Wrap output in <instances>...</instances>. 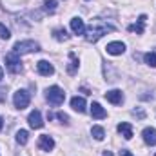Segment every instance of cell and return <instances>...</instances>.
<instances>
[{
  "mask_svg": "<svg viewBox=\"0 0 156 156\" xmlns=\"http://www.w3.org/2000/svg\"><path fill=\"white\" fill-rule=\"evenodd\" d=\"M29 102H31V96H29V93L26 91V89H18L16 93H15V96H13V104H15V107L16 109H26L27 105H29Z\"/></svg>",
  "mask_w": 156,
  "mask_h": 156,
  "instance_id": "5",
  "label": "cell"
},
{
  "mask_svg": "<svg viewBox=\"0 0 156 156\" xmlns=\"http://www.w3.org/2000/svg\"><path fill=\"white\" fill-rule=\"evenodd\" d=\"M0 38L2 40H7V38H11V31L4 26V24H0Z\"/></svg>",
  "mask_w": 156,
  "mask_h": 156,
  "instance_id": "23",
  "label": "cell"
},
{
  "mask_svg": "<svg viewBox=\"0 0 156 156\" xmlns=\"http://www.w3.org/2000/svg\"><path fill=\"white\" fill-rule=\"evenodd\" d=\"M105 51H107L109 55H113V56L123 55V53H125V44H123V42H111V44H107Z\"/></svg>",
  "mask_w": 156,
  "mask_h": 156,
  "instance_id": "6",
  "label": "cell"
},
{
  "mask_svg": "<svg viewBox=\"0 0 156 156\" xmlns=\"http://www.w3.org/2000/svg\"><path fill=\"white\" fill-rule=\"evenodd\" d=\"M69 60H71V64L67 66V73H69V75H76V71H78V58H76V55H75V53H69Z\"/></svg>",
  "mask_w": 156,
  "mask_h": 156,
  "instance_id": "17",
  "label": "cell"
},
{
  "mask_svg": "<svg viewBox=\"0 0 156 156\" xmlns=\"http://www.w3.org/2000/svg\"><path fill=\"white\" fill-rule=\"evenodd\" d=\"M133 115H136L138 118H145V111H144V109H134Z\"/></svg>",
  "mask_w": 156,
  "mask_h": 156,
  "instance_id": "25",
  "label": "cell"
},
{
  "mask_svg": "<svg viewBox=\"0 0 156 156\" xmlns=\"http://www.w3.org/2000/svg\"><path fill=\"white\" fill-rule=\"evenodd\" d=\"M27 122H29V125H31L33 129H42V127H44L42 115H40V111H37V109L29 113V118H27Z\"/></svg>",
  "mask_w": 156,
  "mask_h": 156,
  "instance_id": "9",
  "label": "cell"
},
{
  "mask_svg": "<svg viewBox=\"0 0 156 156\" xmlns=\"http://www.w3.org/2000/svg\"><path fill=\"white\" fill-rule=\"evenodd\" d=\"M4 78V71H2V67H0V80Z\"/></svg>",
  "mask_w": 156,
  "mask_h": 156,
  "instance_id": "29",
  "label": "cell"
},
{
  "mask_svg": "<svg viewBox=\"0 0 156 156\" xmlns=\"http://www.w3.org/2000/svg\"><path fill=\"white\" fill-rule=\"evenodd\" d=\"M5 67H7V69H9V73H13V75L20 73V71H22V62H20V55H16L15 51L7 53V55H5Z\"/></svg>",
  "mask_w": 156,
  "mask_h": 156,
  "instance_id": "4",
  "label": "cell"
},
{
  "mask_svg": "<svg viewBox=\"0 0 156 156\" xmlns=\"http://www.w3.org/2000/svg\"><path fill=\"white\" fill-rule=\"evenodd\" d=\"M104 156H113V153L111 151H104Z\"/></svg>",
  "mask_w": 156,
  "mask_h": 156,
  "instance_id": "27",
  "label": "cell"
},
{
  "mask_svg": "<svg viewBox=\"0 0 156 156\" xmlns=\"http://www.w3.org/2000/svg\"><path fill=\"white\" fill-rule=\"evenodd\" d=\"M56 118L62 120V123H69V116H67L66 113H56Z\"/></svg>",
  "mask_w": 156,
  "mask_h": 156,
  "instance_id": "24",
  "label": "cell"
},
{
  "mask_svg": "<svg viewBox=\"0 0 156 156\" xmlns=\"http://www.w3.org/2000/svg\"><path fill=\"white\" fill-rule=\"evenodd\" d=\"M45 98H47V102L53 104V105H62L64 100H66V93H64L58 85H51V87L45 91Z\"/></svg>",
  "mask_w": 156,
  "mask_h": 156,
  "instance_id": "3",
  "label": "cell"
},
{
  "mask_svg": "<svg viewBox=\"0 0 156 156\" xmlns=\"http://www.w3.org/2000/svg\"><path fill=\"white\" fill-rule=\"evenodd\" d=\"M27 140H29V133H27L26 129H20V131L16 133V142H18L20 145H26Z\"/></svg>",
  "mask_w": 156,
  "mask_h": 156,
  "instance_id": "19",
  "label": "cell"
},
{
  "mask_svg": "<svg viewBox=\"0 0 156 156\" xmlns=\"http://www.w3.org/2000/svg\"><path fill=\"white\" fill-rule=\"evenodd\" d=\"M53 37L58 40V42H66V40H69L67 31H66V29H62V27H60V29H55V31H53Z\"/></svg>",
  "mask_w": 156,
  "mask_h": 156,
  "instance_id": "20",
  "label": "cell"
},
{
  "mask_svg": "<svg viewBox=\"0 0 156 156\" xmlns=\"http://www.w3.org/2000/svg\"><path fill=\"white\" fill-rule=\"evenodd\" d=\"M115 29H116L115 26H111V24H107V22H104L100 18H94L89 24V27H85V40L91 42V44H94V42H98V40L102 38L104 35L113 33Z\"/></svg>",
  "mask_w": 156,
  "mask_h": 156,
  "instance_id": "1",
  "label": "cell"
},
{
  "mask_svg": "<svg viewBox=\"0 0 156 156\" xmlns=\"http://www.w3.org/2000/svg\"><path fill=\"white\" fill-rule=\"evenodd\" d=\"M118 133L125 138V140H131L133 138V127H131V123L129 122H122V123H118Z\"/></svg>",
  "mask_w": 156,
  "mask_h": 156,
  "instance_id": "14",
  "label": "cell"
},
{
  "mask_svg": "<svg viewBox=\"0 0 156 156\" xmlns=\"http://www.w3.org/2000/svg\"><path fill=\"white\" fill-rule=\"evenodd\" d=\"M13 51L16 55H20V56L22 55H29V53H37V51H40V44L35 42V40H22V42L15 44Z\"/></svg>",
  "mask_w": 156,
  "mask_h": 156,
  "instance_id": "2",
  "label": "cell"
},
{
  "mask_svg": "<svg viewBox=\"0 0 156 156\" xmlns=\"http://www.w3.org/2000/svg\"><path fill=\"white\" fill-rule=\"evenodd\" d=\"M2 127H4V120H2V116H0V131H2Z\"/></svg>",
  "mask_w": 156,
  "mask_h": 156,
  "instance_id": "28",
  "label": "cell"
},
{
  "mask_svg": "<svg viewBox=\"0 0 156 156\" xmlns=\"http://www.w3.org/2000/svg\"><path fill=\"white\" fill-rule=\"evenodd\" d=\"M38 147L42 151H53L55 149V140L49 134H42L38 138Z\"/></svg>",
  "mask_w": 156,
  "mask_h": 156,
  "instance_id": "10",
  "label": "cell"
},
{
  "mask_svg": "<svg viewBox=\"0 0 156 156\" xmlns=\"http://www.w3.org/2000/svg\"><path fill=\"white\" fill-rule=\"evenodd\" d=\"M91 116L96 118V120H102V118L107 116V113H105V109H104L98 102H93V104H91Z\"/></svg>",
  "mask_w": 156,
  "mask_h": 156,
  "instance_id": "15",
  "label": "cell"
},
{
  "mask_svg": "<svg viewBox=\"0 0 156 156\" xmlns=\"http://www.w3.org/2000/svg\"><path fill=\"white\" fill-rule=\"evenodd\" d=\"M56 4H58L56 0H45L44 2V11L45 13H55L56 11Z\"/></svg>",
  "mask_w": 156,
  "mask_h": 156,
  "instance_id": "21",
  "label": "cell"
},
{
  "mask_svg": "<svg viewBox=\"0 0 156 156\" xmlns=\"http://www.w3.org/2000/svg\"><path fill=\"white\" fill-rule=\"evenodd\" d=\"M145 22H147V15H140V16H138V22L133 24V26H129L127 29H129L131 33L142 35V33H144V27H145Z\"/></svg>",
  "mask_w": 156,
  "mask_h": 156,
  "instance_id": "11",
  "label": "cell"
},
{
  "mask_svg": "<svg viewBox=\"0 0 156 156\" xmlns=\"http://www.w3.org/2000/svg\"><path fill=\"white\" fill-rule=\"evenodd\" d=\"M144 60H145L147 66L156 67V53H145V55H144Z\"/></svg>",
  "mask_w": 156,
  "mask_h": 156,
  "instance_id": "22",
  "label": "cell"
},
{
  "mask_svg": "<svg viewBox=\"0 0 156 156\" xmlns=\"http://www.w3.org/2000/svg\"><path fill=\"white\" fill-rule=\"evenodd\" d=\"M120 156H133V153L127 151V149H122V151H120Z\"/></svg>",
  "mask_w": 156,
  "mask_h": 156,
  "instance_id": "26",
  "label": "cell"
},
{
  "mask_svg": "<svg viewBox=\"0 0 156 156\" xmlns=\"http://www.w3.org/2000/svg\"><path fill=\"white\" fill-rule=\"evenodd\" d=\"M71 107L78 113H85V98L82 96H73L71 98Z\"/></svg>",
  "mask_w": 156,
  "mask_h": 156,
  "instance_id": "16",
  "label": "cell"
},
{
  "mask_svg": "<svg viewBox=\"0 0 156 156\" xmlns=\"http://www.w3.org/2000/svg\"><path fill=\"white\" fill-rule=\"evenodd\" d=\"M37 71H38L42 76H51V75L55 73V67H53V64H49L47 60H40L38 64H37Z\"/></svg>",
  "mask_w": 156,
  "mask_h": 156,
  "instance_id": "7",
  "label": "cell"
},
{
  "mask_svg": "<svg viewBox=\"0 0 156 156\" xmlns=\"http://www.w3.org/2000/svg\"><path fill=\"white\" fill-rule=\"evenodd\" d=\"M154 156H156V154H154Z\"/></svg>",
  "mask_w": 156,
  "mask_h": 156,
  "instance_id": "30",
  "label": "cell"
},
{
  "mask_svg": "<svg viewBox=\"0 0 156 156\" xmlns=\"http://www.w3.org/2000/svg\"><path fill=\"white\" fill-rule=\"evenodd\" d=\"M105 98H107V102H111L113 105H120V104L123 102V94H122V91H120V89L107 91V93H105Z\"/></svg>",
  "mask_w": 156,
  "mask_h": 156,
  "instance_id": "8",
  "label": "cell"
},
{
  "mask_svg": "<svg viewBox=\"0 0 156 156\" xmlns=\"http://www.w3.org/2000/svg\"><path fill=\"white\" fill-rule=\"evenodd\" d=\"M142 136H144V142L147 145H156V129L154 127H145L144 133H142Z\"/></svg>",
  "mask_w": 156,
  "mask_h": 156,
  "instance_id": "12",
  "label": "cell"
},
{
  "mask_svg": "<svg viewBox=\"0 0 156 156\" xmlns=\"http://www.w3.org/2000/svg\"><path fill=\"white\" fill-rule=\"evenodd\" d=\"M91 134H93V138L98 140V142H102V140L105 138V131H104V127H100V125H94V127L91 129Z\"/></svg>",
  "mask_w": 156,
  "mask_h": 156,
  "instance_id": "18",
  "label": "cell"
},
{
  "mask_svg": "<svg viewBox=\"0 0 156 156\" xmlns=\"http://www.w3.org/2000/svg\"><path fill=\"white\" fill-rule=\"evenodd\" d=\"M71 29H73L75 35H85V24H83V20L80 16L71 18Z\"/></svg>",
  "mask_w": 156,
  "mask_h": 156,
  "instance_id": "13",
  "label": "cell"
}]
</instances>
